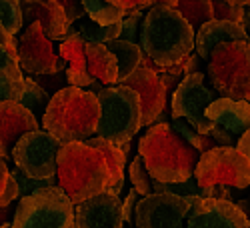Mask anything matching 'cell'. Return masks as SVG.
Wrapping results in <instances>:
<instances>
[{
	"mask_svg": "<svg viewBox=\"0 0 250 228\" xmlns=\"http://www.w3.org/2000/svg\"><path fill=\"white\" fill-rule=\"evenodd\" d=\"M138 154H142L150 174L166 184H180L192 178L202 156L166 122L148 126L138 142Z\"/></svg>",
	"mask_w": 250,
	"mask_h": 228,
	"instance_id": "1",
	"label": "cell"
},
{
	"mask_svg": "<svg viewBox=\"0 0 250 228\" xmlns=\"http://www.w3.org/2000/svg\"><path fill=\"white\" fill-rule=\"evenodd\" d=\"M140 44L158 66H176L196 50V30L176 8L150 6L142 22Z\"/></svg>",
	"mask_w": 250,
	"mask_h": 228,
	"instance_id": "2",
	"label": "cell"
},
{
	"mask_svg": "<svg viewBox=\"0 0 250 228\" xmlns=\"http://www.w3.org/2000/svg\"><path fill=\"white\" fill-rule=\"evenodd\" d=\"M100 100L92 90L66 86L56 92L44 108L42 128L62 142H86L98 130Z\"/></svg>",
	"mask_w": 250,
	"mask_h": 228,
	"instance_id": "3",
	"label": "cell"
},
{
	"mask_svg": "<svg viewBox=\"0 0 250 228\" xmlns=\"http://www.w3.org/2000/svg\"><path fill=\"white\" fill-rule=\"evenodd\" d=\"M58 184L74 204L108 188V164L88 142H64L58 152Z\"/></svg>",
	"mask_w": 250,
	"mask_h": 228,
	"instance_id": "4",
	"label": "cell"
},
{
	"mask_svg": "<svg viewBox=\"0 0 250 228\" xmlns=\"http://www.w3.org/2000/svg\"><path fill=\"white\" fill-rule=\"evenodd\" d=\"M100 122L94 136L116 144L130 142L144 126V110L140 94L126 84H112L98 92Z\"/></svg>",
	"mask_w": 250,
	"mask_h": 228,
	"instance_id": "5",
	"label": "cell"
},
{
	"mask_svg": "<svg viewBox=\"0 0 250 228\" xmlns=\"http://www.w3.org/2000/svg\"><path fill=\"white\" fill-rule=\"evenodd\" d=\"M206 76L220 96L250 98V40L222 42L206 64Z\"/></svg>",
	"mask_w": 250,
	"mask_h": 228,
	"instance_id": "6",
	"label": "cell"
},
{
	"mask_svg": "<svg viewBox=\"0 0 250 228\" xmlns=\"http://www.w3.org/2000/svg\"><path fill=\"white\" fill-rule=\"evenodd\" d=\"M12 228H78L76 204L60 184L36 190L18 200Z\"/></svg>",
	"mask_w": 250,
	"mask_h": 228,
	"instance_id": "7",
	"label": "cell"
},
{
	"mask_svg": "<svg viewBox=\"0 0 250 228\" xmlns=\"http://www.w3.org/2000/svg\"><path fill=\"white\" fill-rule=\"evenodd\" d=\"M194 178L200 186L244 190L250 186V160L236 146H214L200 156Z\"/></svg>",
	"mask_w": 250,
	"mask_h": 228,
	"instance_id": "8",
	"label": "cell"
},
{
	"mask_svg": "<svg viewBox=\"0 0 250 228\" xmlns=\"http://www.w3.org/2000/svg\"><path fill=\"white\" fill-rule=\"evenodd\" d=\"M60 138L48 130H32L16 142L12 160L30 178H56L58 176V152L62 148Z\"/></svg>",
	"mask_w": 250,
	"mask_h": 228,
	"instance_id": "9",
	"label": "cell"
},
{
	"mask_svg": "<svg viewBox=\"0 0 250 228\" xmlns=\"http://www.w3.org/2000/svg\"><path fill=\"white\" fill-rule=\"evenodd\" d=\"M216 98L206 86V74L192 72L186 76L176 90L172 92L170 98V116L174 118H184L186 122L194 126L202 134H210L212 128L216 126L214 120L208 118L206 110Z\"/></svg>",
	"mask_w": 250,
	"mask_h": 228,
	"instance_id": "10",
	"label": "cell"
},
{
	"mask_svg": "<svg viewBox=\"0 0 250 228\" xmlns=\"http://www.w3.org/2000/svg\"><path fill=\"white\" fill-rule=\"evenodd\" d=\"M190 208L192 196L154 192L138 200L134 224L136 228H186Z\"/></svg>",
	"mask_w": 250,
	"mask_h": 228,
	"instance_id": "11",
	"label": "cell"
},
{
	"mask_svg": "<svg viewBox=\"0 0 250 228\" xmlns=\"http://www.w3.org/2000/svg\"><path fill=\"white\" fill-rule=\"evenodd\" d=\"M54 40H50L40 22L26 24L22 36L18 38V60L24 72L36 74H54L64 66V58L56 56Z\"/></svg>",
	"mask_w": 250,
	"mask_h": 228,
	"instance_id": "12",
	"label": "cell"
},
{
	"mask_svg": "<svg viewBox=\"0 0 250 228\" xmlns=\"http://www.w3.org/2000/svg\"><path fill=\"white\" fill-rule=\"evenodd\" d=\"M186 228H250V218L228 198L192 196Z\"/></svg>",
	"mask_w": 250,
	"mask_h": 228,
	"instance_id": "13",
	"label": "cell"
},
{
	"mask_svg": "<svg viewBox=\"0 0 250 228\" xmlns=\"http://www.w3.org/2000/svg\"><path fill=\"white\" fill-rule=\"evenodd\" d=\"M122 84L134 88L140 94L142 110H144V126L148 128L152 124H156L160 114L168 106V96H170L160 74L146 64H140Z\"/></svg>",
	"mask_w": 250,
	"mask_h": 228,
	"instance_id": "14",
	"label": "cell"
},
{
	"mask_svg": "<svg viewBox=\"0 0 250 228\" xmlns=\"http://www.w3.org/2000/svg\"><path fill=\"white\" fill-rule=\"evenodd\" d=\"M118 188H106L100 194L76 204L78 228H124V214Z\"/></svg>",
	"mask_w": 250,
	"mask_h": 228,
	"instance_id": "15",
	"label": "cell"
},
{
	"mask_svg": "<svg viewBox=\"0 0 250 228\" xmlns=\"http://www.w3.org/2000/svg\"><path fill=\"white\" fill-rule=\"evenodd\" d=\"M38 128V120L30 108L14 100L0 102V156L2 160L12 156V150L20 138Z\"/></svg>",
	"mask_w": 250,
	"mask_h": 228,
	"instance_id": "16",
	"label": "cell"
},
{
	"mask_svg": "<svg viewBox=\"0 0 250 228\" xmlns=\"http://www.w3.org/2000/svg\"><path fill=\"white\" fill-rule=\"evenodd\" d=\"M24 22H40L50 40H62L70 34V20L56 0H24Z\"/></svg>",
	"mask_w": 250,
	"mask_h": 228,
	"instance_id": "17",
	"label": "cell"
},
{
	"mask_svg": "<svg viewBox=\"0 0 250 228\" xmlns=\"http://www.w3.org/2000/svg\"><path fill=\"white\" fill-rule=\"evenodd\" d=\"M230 40H248L244 24L212 18L206 24H202L196 32V54L202 60H210L216 46L222 42H230Z\"/></svg>",
	"mask_w": 250,
	"mask_h": 228,
	"instance_id": "18",
	"label": "cell"
},
{
	"mask_svg": "<svg viewBox=\"0 0 250 228\" xmlns=\"http://www.w3.org/2000/svg\"><path fill=\"white\" fill-rule=\"evenodd\" d=\"M58 54L68 62V84L78 88H90L94 84V78L88 72V60H86V40L80 36V32H70L62 38V44Z\"/></svg>",
	"mask_w": 250,
	"mask_h": 228,
	"instance_id": "19",
	"label": "cell"
},
{
	"mask_svg": "<svg viewBox=\"0 0 250 228\" xmlns=\"http://www.w3.org/2000/svg\"><path fill=\"white\" fill-rule=\"evenodd\" d=\"M206 114L210 120H214V124L236 134L238 138L250 128V102L248 100L220 96L208 106Z\"/></svg>",
	"mask_w": 250,
	"mask_h": 228,
	"instance_id": "20",
	"label": "cell"
},
{
	"mask_svg": "<svg viewBox=\"0 0 250 228\" xmlns=\"http://www.w3.org/2000/svg\"><path fill=\"white\" fill-rule=\"evenodd\" d=\"M86 142L92 144V146H96L102 152L106 164H108V188L122 190V186H124V168H126V158H128V150H130V142L116 144L112 140L100 138V136H92Z\"/></svg>",
	"mask_w": 250,
	"mask_h": 228,
	"instance_id": "21",
	"label": "cell"
},
{
	"mask_svg": "<svg viewBox=\"0 0 250 228\" xmlns=\"http://www.w3.org/2000/svg\"><path fill=\"white\" fill-rule=\"evenodd\" d=\"M22 72L24 70L20 66L18 54L0 46V96H2V100L20 102V96H22L26 84Z\"/></svg>",
	"mask_w": 250,
	"mask_h": 228,
	"instance_id": "22",
	"label": "cell"
},
{
	"mask_svg": "<svg viewBox=\"0 0 250 228\" xmlns=\"http://www.w3.org/2000/svg\"><path fill=\"white\" fill-rule=\"evenodd\" d=\"M88 72L104 86L118 84V58L106 44H86Z\"/></svg>",
	"mask_w": 250,
	"mask_h": 228,
	"instance_id": "23",
	"label": "cell"
},
{
	"mask_svg": "<svg viewBox=\"0 0 250 228\" xmlns=\"http://www.w3.org/2000/svg\"><path fill=\"white\" fill-rule=\"evenodd\" d=\"M118 58V84H122L140 64H142V58H144V48L142 44L136 42H128V40H110L106 44Z\"/></svg>",
	"mask_w": 250,
	"mask_h": 228,
	"instance_id": "24",
	"label": "cell"
},
{
	"mask_svg": "<svg viewBox=\"0 0 250 228\" xmlns=\"http://www.w3.org/2000/svg\"><path fill=\"white\" fill-rule=\"evenodd\" d=\"M84 8H86V14L92 22L102 24V26L122 22L124 16L128 14V10L110 4L108 0H84Z\"/></svg>",
	"mask_w": 250,
	"mask_h": 228,
	"instance_id": "25",
	"label": "cell"
},
{
	"mask_svg": "<svg viewBox=\"0 0 250 228\" xmlns=\"http://www.w3.org/2000/svg\"><path fill=\"white\" fill-rule=\"evenodd\" d=\"M176 10L188 20L192 28L198 32L202 24L214 18V6L212 0H180Z\"/></svg>",
	"mask_w": 250,
	"mask_h": 228,
	"instance_id": "26",
	"label": "cell"
},
{
	"mask_svg": "<svg viewBox=\"0 0 250 228\" xmlns=\"http://www.w3.org/2000/svg\"><path fill=\"white\" fill-rule=\"evenodd\" d=\"M78 32L80 36L86 40V44H108L110 40H116L120 38V32H122V22H116V24H110V26H102V24H96L88 18L86 22H82L78 26Z\"/></svg>",
	"mask_w": 250,
	"mask_h": 228,
	"instance_id": "27",
	"label": "cell"
},
{
	"mask_svg": "<svg viewBox=\"0 0 250 228\" xmlns=\"http://www.w3.org/2000/svg\"><path fill=\"white\" fill-rule=\"evenodd\" d=\"M128 174H130V182H132V188L138 190L140 196H148V194H154V176L150 174L146 162H144L142 154H136L134 160L130 162V168H128Z\"/></svg>",
	"mask_w": 250,
	"mask_h": 228,
	"instance_id": "28",
	"label": "cell"
},
{
	"mask_svg": "<svg viewBox=\"0 0 250 228\" xmlns=\"http://www.w3.org/2000/svg\"><path fill=\"white\" fill-rule=\"evenodd\" d=\"M24 24L22 0H0V28L18 34Z\"/></svg>",
	"mask_w": 250,
	"mask_h": 228,
	"instance_id": "29",
	"label": "cell"
},
{
	"mask_svg": "<svg viewBox=\"0 0 250 228\" xmlns=\"http://www.w3.org/2000/svg\"><path fill=\"white\" fill-rule=\"evenodd\" d=\"M170 126H172V128H174L186 142L192 144V146H194L198 152H202V154L216 146V142H214V138H212L210 134H202V132H198V130H196L194 126H190V124L186 122V120L182 122L180 118H174Z\"/></svg>",
	"mask_w": 250,
	"mask_h": 228,
	"instance_id": "30",
	"label": "cell"
},
{
	"mask_svg": "<svg viewBox=\"0 0 250 228\" xmlns=\"http://www.w3.org/2000/svg\"><path fill=\"white\" fill-rule=\"evenodd\" d=\"M16 198H20L18 182L12 170H8L6 162H2L0 164V206H10Z\"/></svg>",
	"mask_w": 250,
	"mask_h": 228,
	"instance_id": "31",
	"label": "cell"
},
{
	"mask_svg": "<svg viewBox=\"0 0 250 228\" xmlns=\"http://www.w3.org/2000/svg\"><path fill=\"white\" fill-rule=\"evenodd\" d=\"M16 182H18V190H20V198L22 196H28L36 190H42V188H48V186H54L56 184V178H30L26 176L20 168H14L12 170Z\"/></svg>",
	"mask_w": 250,
	"mask_h": 228,
	"instance_id": "32",
	"label": "cell"
},
{
	"mask_svg": "<svg viewBox=\"0 0 250 228\" xmlns=\"http://www.w3.org/2000/svg\"><path fill=\"white\" fill-rule=\"evenodd\" d=\"M142 10H132L124 16L122 20V32H120V40H128V42H136L140 44V32H142V22H144Z\"/></svg>",
	"mask_w": 250,
	"mask_h": 228,
	"instance_id": "33",
	"label": "cell"
},
{
	"mask_svg": "<svg viewBox=\"0 0 250 228\" xmlns=\"http://www.w3.org/2000/svg\"><path fill=\"white\" fill-rule=\"evenodd\" d=\"M46 100H50V98H48V94L44 92V88L40 86L34 78H26L24 92H22V96H20V104H24L26 108L34 110L36 106L44 104ZM46 104H48V102H46Z\"/></svg>",
	"mask_w": 250,
	"mask_h": 228,
	"instance_id": "34",
	"label": "cell"
},
{
	"mask_svg": "<svg viewBox=\"0 0 250 228\" xmlns=\"http://www.w3.org/2000/svg\"><path fill=\"white\" fill-rule=\"evenodd\" d=\"M212 6H214V18H218V20H230V22L244 24V20H246L244 6L230 4V2H226V0H212Z\"/></svg>",
	"mask_w": 250,
	"mask_h": 228,
	"instance_id": "35",
	"label": "cell"
},
{
	"mask_svg": "<svg viewBox=\"0 0 250 228\" xmlns=\"http://www.w3.org/2000/svg\"><path fill=\"white\" fill-rule=\"evenodd\" d=\"M34 80L44 88V92L48 94V98H52L56 92H60L62 88H66V84H68V76L62 74V72H54V74H36Z\"/></svg>",
	"mask_w": 250,
	"mask_h": 228,
	"instance_id": "36",
	"label": "cell"
},
{
	"mask_svg": "<svg viewBox=\"0 0 250 228\" xmlns=\"http://www.w3.org/2000/svg\"><path fill=\"white\" fill-rule=\"evenodd\" d=\"M56 2L64 8L66 16L70 22H76V20L86 16V8H84V0H56Z\"/></svg>",
	"mask_w": 250,
	"mask_h": 228,
	"instance_id": "37",
	"label": "cell"
},
{
	"mask_svg": "<svg viewBox=\"0 0 250 228\" xmlns=\"http://www.w3.org/2000/svg\"><path fill=\"white\" fill-rule=\"evenodd\" d=\"M138 190L136 188H132L130 192H128V196L124 198V202H122V214H124V224H130V222H134V212H136V200H138Z\"/></svg>",
	"mask_w": 250,
	"mask_h": 228,
	"instance_id": "38",
	"label": "cell"
},
{
	"mask_svg": "<svg viewBox=\"0 0 250 228\" xmlns=\"http://www.w3.org/2000/svg\"><path fill=\"white\" fill-rule=\"evenodd\" d=\"M210 136L214 138V142H216V146H234V142H236V134H232V132H228L226 128H222V126H216L212 128V132H210Z\"/></svg>",
	"mask_w": 250,
	"mask_h": 228,
	"instance_id": "39",
	"label": "cell"
},
{
	"mask_svg": "<svg viewBox=\"0 0 250 228\" xmlns=\"http://www.w3.org/2000/svg\"><path fill=\"white\" fill-rule=\"evenodd\" d=\"M110 4L118 6V8H124V10H144V8H150L152 6V0H108Z\"/></svg>",
	"mask_w": 250,
	"mask_h": 228,
	"instance_id": "40",
	"label": "cell"
},
{
	"mask_svg": "<svg viewBox=\"0 0 250 228\" xmlns=\"http://www.w3.org/2000/svg\"><path fill=\"white\" fill-rule=\"evenodd\" d=\"M236 148H238V150H240V152H242V154H244V156L250 160V128H248V130H246V132H244V134L238 138V142H236Z\"/></svg>",
	"mask_w": 250,
	"mask_h": 228,
	"instance_id": "41",
	"label": "cell"
},
{
	"mask_svg": "<svg viewBox=\"0 0 250 228\" xmlns=\"http://www.w3.org/2000/svg\"><path fill=\"white\" fill-rule=\"evenodd\" d=\"M180 0H152V6H168V8H176Z\"/></svg>",
	"mask_w": 250,
	"mask_h": 228,
	"instance_id": "42",
	"label": "cell"
},
{
	"mask_svg": "<svg viewBox=\"0 0 250 228\" xmlns=\"http://www.w3.org/2000/svg\"><path fill=\"white\" fill-rule=\"evenodd\" d=\"M230 4H236V6H250V0H226Z\"/></svg>",
	"mask_w": 250,
	"mask_h": 228,
	"instance_id": "43",
	"label": "cell"
},
{
	"mask_svg": "<svg viewBox=\"0 0 250 228\" xmlns=\"http://www.w3.org/2000/svg\"><path fill=\"white\" fill-rule=\"evenodd\" d=\"M248 102H250V98H248Z\"/></svg>",
	"mask_w": 250,
	"mask_h": 228,
	"instance_id": "44",
	"label": "cell"
},
{
	"mask_svg": "<svg viewBox=\"0 0 250 228\" xmlns=\"http://www.w3.org/2000/svg\"><path fill=\"white\" fill-rule=\"evenodd\" d=\"M22 2H24V0H22Z\"/></svg>",
	"mask_w": 250,
	"mask_h": 228,
	"instance_id": "45",
	"label": "cell"
},
{
	"mask_svg": "<svg viewBox=\"0 0 250 228\" xmlns=\"http://www.w3.org/2000/svg\"><path fill=\"white\" fill-rule=\"evenodd\" d=\"M134 228H136V226H134Z\"/></svg>",
	"mask_w": 250,
	"mask_h": 228,
	"instance_id": "46",
	"label": "cell"
}]
</instances>
